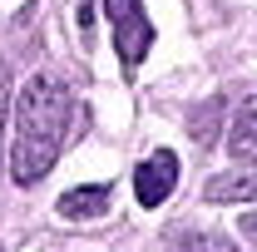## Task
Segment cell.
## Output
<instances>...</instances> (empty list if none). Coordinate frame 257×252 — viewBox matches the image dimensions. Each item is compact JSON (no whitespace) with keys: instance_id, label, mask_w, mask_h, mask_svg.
<instances>
[{"instance_id":"4","label":"cell","mask_w":257,"mask_h":252,"mask_svg":"<svg viewBox=\"0 0 257 252\" xmlns=\"http://www.w3.org/2000/svg\"><path fill=\"white\" fill-rule=\"evenodd\" d=\"M104 208H109V183L69 188L60 198V218H69V222H84V218H94V213H104Z\"/></svg>"},{"instance_id":"8","label":"cell","mask_w":257,"mask_h":252,"mask_svg":"<svg viewBox=\"0 0 257 252\" xmlns=\"http://www.w3.org/2000/svg\"><path fill=\"white\" fill-rule=\"evenodd\" d=\"M178 242H198V247H218V252H227V247H232L223 232H183Z\"/></svg>"},{"instance_id":"1","label":"cell","mask_w":257,"mask_h":252,"mask_svg":"<svg viewBox=\"0 0 257 252\" xmlns=\"http://www.w3.org/2000/svg\"><path fill=\"white\" fill-rule=\"evenodd\" d=\"M69 129V89L55 74H35L15 94V119H10V178L15 183H40L64 149Z\"/></svg>"},{"instance_id":"10","label":"cell","mask_w":257,"mask_h":252,"mask_svg":"<svg viewBox=\"0 0 257 252\" xmlns=\"http://www.w3.org/2000/svg\"><path fill=\"white\" fill-rule=\"evenodd\" d=\"M0 119H5V89H0Z\"/></svg>"},{"instance_id":"3","label":"cell","mask_w":257,"mask_h":252,"mask_svg":"<svg viewBox=\"0 0 257 252\" xmlns=\"http://www.w3.org/2000/svg\"><path fill=\"white\" fill-rule=\"evenodd\" d=\"M173 188H178V154L159 149V154H149L139 163V173H134V198H139L144 208H159Z\"/></svg>"},{"instance_id":"5","label":"cell","mask_w":257,"mask_h":252,"mask_svg":"<svg viewBox=\"0 0 257 252\" xmlns=\"http://www.w3.org/2000/svg\"><path fill=\"white\" fill-rule=\"evenodd\" d=\"M203 193L208 203H257V173H218Z\"/></svg>"},{"instance_id":"9","label":"cell","mask_w":257,"mask_h":252,"mask_svg":"<svg viewBox=\"0 0 257 252\" xmlns=\"http://www.w3.org/2000/svg\"><path fill=\"white\" fill-rule=\"evenodd\" d=\"M242 232H247V237H257V218H242Z\"/></svg>"},{"instance_id":"6","label":"cell","mask_w":257,"mask_h":252,"mask_svg":"<svg viewBox=\"0 0 257 252\" xmlns=\"http://www.w3.org/2000/svg\"><path fill=\"white\" fill-rule=\"evenodd\" d=\"M227 149H232V158H242V163H257V94L242 104V114H237V124H232Z\"/></svg>"},{"instance_id":"7","label":"cell","mask_w":257,"mask_h":252,"mask_svg":"<svg viewBox=\"0 0 257 252\" xmlns=\"http://www.w3.org/2000/svg\"><path fill=\"white\" fill-rule=\"evenodd\" d=\"M218 124H223V94L208 99V104L193 114V139H198V144H213V129Z\"/></svg>"},{"instance_id":"2","label":"cell","mask_w":257,"mask_h":252,"mask_svg":"<svg viewBox=\"0 0 257 252\" xmlns=\"http://www.w3.org/2000/svg\"><path fill=\"white\" fill-rule=\"evenodd\" d=\"M104 15H109V25H114V50H119L124 69L134 74V69L144 64V55H149V45H154L149 15H144L139 0H104Z\"/></svg>"}]
</instances>
